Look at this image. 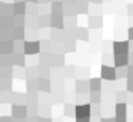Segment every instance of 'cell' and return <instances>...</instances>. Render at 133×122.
Returning <instances> with one entry per match:
<instances>
[{
    "mask_svg": "<svg viewBox=\"0 0 133 122\" xmlns=\"http://www.w3.org/2000/svg\"><path fill=\"white\" fill-rule=\"evenodd\" d=\"M126 50H127V42H117V43H115L116 53H126Z\"/></svg>",
    "mask_w": 133,
    "mask_h": 122,
    "instance_id": "obj_1",
    "label": "cell"
},
{
    "mask_svg": "<svg viewBox=\"0 0 133 122\" xmlns=\"http://www.w3.org/2000/svg\"><path fill=\"white\" fill-rule=\"evenodd\" d=\"M102 76H103L104 79H113V78H115V69L104 66L103 70H102Z\"/></svg>",
    "mask_w": 133,
    "mask_h": 122,
    "instance_id": "obj_2",
    "label": "cell"
},
{
    "mask_svg": "<svg viewBox=\"0 0 133 122\" xmlns=\"http://www.w3.org/2000/svg\"><path fill=\"white\" fill-rule=\"evenodd\" d=\"M89 109H90L89 105H84V106H82V108H77V116H80V113H83V118H87V116H89Z\"/></svg>",
    "mask_w": 133,
    "mask_h": 122,
    "instance_id": "obj_3",
    "label": "cell"
},
{
    "mask_svg": "<svg viewBox=\"0 0 133 122\" xmlns=\"http://www.w3.org/2000/svg\"><path fill=\"white\" fill-rule=\"evenodd\" d=\"M93 88H95V89L99 88V79H93Z\"/></svg>",
    "mask_w": 133,
    "mask_h": 122,
    "instance_id": "obj_4",
    "label": "cell"
},
{
    "mask_svg": "<svg viewBox=\"0 0 133 122\" xmlns=\"http://www.w3.org/2000/svg\"><path fill=\"white\" fill-rule=\"evenodd\" d=\"M129 33H130V39H133V29H130Z\"/></svg>",
    "mask_w": 133,
    "mask_h": 122,
    "instance_id": "obj_5",
    "label": "cell"
}]
</instances>
